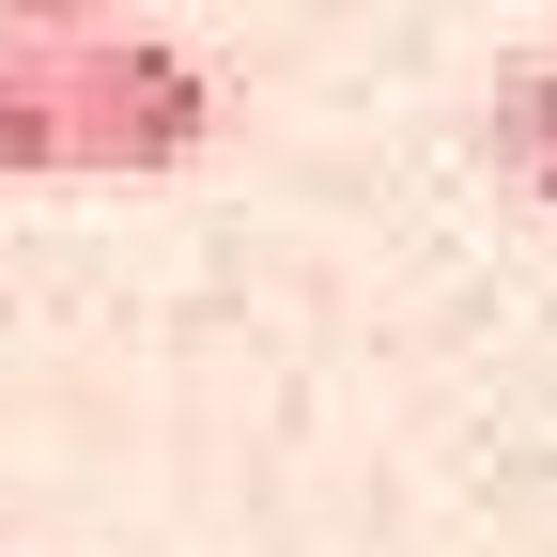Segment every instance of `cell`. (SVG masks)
Returning a JSON list of instances; mask_svg holds the SVG:
<instances>
[{
  "label": "cell",
  "instance_id": "3",
  "mask_svg": "<svg viewBox=\"0 0 557 557\" xmlns=\"http://www.w3.org/2000/svg\"><path fill=\"white\" fill-rule=\"evenodd\" d=\"M124 0H0V32H109Z\"/></svg>",
  "mask_w": 557,
  "mask_h": 557
},
{
  "label": "cell",
  "instance_id": "2",
  "mask_svg": "<svg viewBox=\"0 0 557 557\" xmlns=\"http://www.w3.org/2000/svg\"><path fill=\"white\" fill-rule=\"evenodd\" d=\"M496 171L557 218V62H496Z\"/></svg>",
  "mask_w": 557,
  "mask_h": 557
},
{
  "label": "cell",
  "instance_id": "1",
  "mask_svg": "<svg viewBox=\"0 0 557 557\" xmlns=\"http://www.w3.org/2000/svg\"><path fill=\"white\" fill-rule=\"evenodd\" d=\"M218 62L171 32H0V186H156L218 156Z\"/></svg>",
  "mask_w": 557,
  "mask_h": 557
}]
</instances>
